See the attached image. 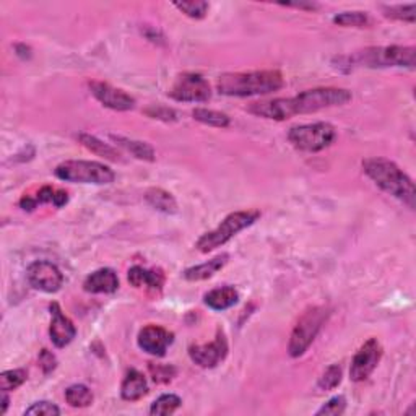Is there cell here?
Segmentation results:
<instances>
[{
  "label": "cell",
  "mask_w": 416,
  "mask_h": 416,
  "mask_svg": "<svg viewBox=\"0 0 416 416\" xmlns=\"http://www.w3.org/2000/svg\"><path fill=\"white\" fill-rule=\"evenodd\" d=\"M351 101V93L345 88H314L293 98H276L270 101H261L249 106V113L258 117L272 119V121H286L298 114L317 113V111L343 106Z\"/></svg>",
  "instance_id": "6da1fadb"
},
{
  "label": "cell",
  "mask_w": 416,
  "mask_h": 416,
  "mask_svg": "<svg viewBox=\"0 0 416 416\" xmlns=\"http://www.w3.org/2000/svg\"><path fill=\"white\" fill-rule=\"evenodd\" d=\"M363 171L381 191L399 198L406 207L415 210V184L394 161L379 158V156L366 158L363 161Z\"/></svg>",
  "instance_id": "7a4b0ae2"
},
{
  "label": "cell",
  "mask_w": 416,
  "mask_h": 416,
  "mask_svg": "<svg viewBox=\"0 0 416 416\" xmlns=\"http://www.w3.org/2000/svg\"><path fill=\"white\" fill-rule=\"evenodd\" d=\"M285 80L278 70H256V72H238L225 73L218 78L216 88L221 95L238 96V98H247V96L269 95L283 88Z\"/></svg>",
  "instance_id": "3957f363"
},
{
  "label": "cell",
  "mask_w": 416,
  "mask_h": 416,
  "mask_svg": "<svg viewBox=\"0 0 416 416\" xmlns=\"http://www.w3.org/2000/svg\"><path fill=\"white\" fill-rule=\"evenodd\" d=\"M416 49L413 46H384V48H368L351 55L350 64L369 68L384 67H408L415 68Z\"/></svg>",
  "instance_id": "277c9868"
},
{
  "label": "cell",
  "mask_w": 416,
  "mask_h": 416,
  "mask_svg": "<svg viewBox=\"0 0 416 416\" xmlns=\"http://www.w3.org/2000/svg\"><path fill=\"white\" fill-rule=\"evenodd\" d=\"M258 218H261V211L258 210L234 211V214H229L218 225V228L210 231V233L203 234L197 241L196 247L203 254L215 251L216 247L223 246V244L228 243L231 238H234L236 234L241 233L243 229L252 226Z\"/></svg>",
  "instance_id": "5b68a950"
},
{
  "label": "cell",
  "mask_w": 416,
  "mask_h": 416,
  "mask_svg": "<svg viewBox=\"0 0 416 416\" xmlns=\"http://www.w3.org/2000/svg\"><path fill=\"white\" fill-rule=\"evenodd\" d=\"M330 312L329 309L323 306H312L299 317L298 323L294 325L293 332L290 337L288 353L291 358H299L306 353L312 341L316 340L322 325L327 322Z\"/></svg>",
  "instance_id": "8992f818"
},
{
  "label": "cell",
  "mask_w": 416,
  "mask_h": 416,
  "mask_svg": "<svg viewBox=\"0 0 416 416\" xmlns=\"http://www.w3.org/2000/svg\"><path fill=\"white\" fill-rule=\"evenodd\" d=\"M54 173L61 181L96 184V186H106V184L114 182L115 179L114 171L98 161H64L55 168Z\"/></svg>",
  "instance_id": "52a82bcc"
},
{
  "label": "cell",
  "mask_w": 416,
  "mask_h": 416,
  "mask_svg": "<svg viewBox=\"0 0 416 416\" xmlns=\"http://www.w3.org/2000/svg\"><path fill=\"white\" fill-rule=\"evenodd\" d=\"M337 138L334 126L327 122L304 124V126L291 127L288 132V140L291 145L308 153H317V151L329 148Z\"/></svg>",
  "instance_id": "ba28073f"
},
{
  "label": "cell",
  "mask_w": 416,
  "mask_h": 416,
  "mask_svg": "<svg viewBox=\"0 0 416 416\" xmlns=\"http://www.w3.org/2000/svg\"><path fill=\"white\" fill-rule=\"evenodd\" d=\"M169 96L182 103H205L210 100L211 90L202 75L187 72L176 78L173 88L169 90Z\"/></svg>",
  "instance_id": "9c48e42d"
},
{
  "label": "cell",
  "mask_w": 416,
  "mask_h": 416,
  "mask_svg": "<svg viewBox=\"0 0 416 416\" xmlns=\"http://www.w3.org/2000/svg\"><path fill=\"white\" fill-rule=\"evenodd\" d=\"M189 356L197 366L203 369L216 368L221 361H225L228 356V340H226L225 332L218 329L216 337L211 343L208 345H192L189 348Z\"/></svg>",
  "instance_id": "30bf717a"
},
{
  "label": "cell",
  "mask_w": 416,
  "mask_h": 416,
  "mask_svg": "<svg viewBox=\"0 0 416 416\" xmlns=\"http://www.w3.org/2000/svg\"><path fill=\"white\" fill-rule=\"evenodd\" d=\"M382 358V346L377 339H369L351 361L350 377L354 382H363L371 376Z\"/></svg>",
  "instance_id": "8fae6325"
},
{
  "label": "cell",
  "mask_w": 416,
  "mask_h": 416,
  "mask_svg": "<svg viewBox=\"0 0 416 416\" xmlns=\"http://www.w3.org/2000/svg\"><path fill=\"white\" fill-rule=\"evenodd\" d=\"M30 285L43 293H57L64 285V275L57 265L48 261L33 262L26 270Z\"/></svg>",
  "instance_id": "7c38bea8"
},
{
  "label": "cell",
  "mask_w": 416,
  "mask_h": 416,
  "mask_svg": "<svg viewBox=\"0 0 416 416\" xmlns=\"http://www.w3.org/2000/svg\"><path fill=\"white\" fill-rule=\"evenodd\" d=\"M138 346L145 351V353L151 354V356H161L166 354V351L174 341V335L173 332H169L168 329L161 325H146L138 332Z\"/></svg>",
  "instance_id": "4fadbf2b"
},
{
  "label": "cell",
  "mask_w": 416,
  "mask_h": 416,
  "mask_svg": "<svg viewBox=\"0 0 416 416\" xmlns=\"http://www.w3.org/2000/svg\"><path fill=\"white\" fill-rule=\"evenodd\" d=\"M91 95L106 108L114 111H131L135 108V100L124 90L111 86L104 82H90Z\"/></svg>",
  "instance_id": "5bb4252c"
},
{
  "label": "cell",
  "mask_w": 416,
  "mask_h": 416,
  "mask_svg": "<svg viewBox=\"0 0 416 416\" xmlns=\"http://www.w3.org/2000/svg\"><path fill=\"white\" fill-rule=\"evenodd\" d=\"M49 311L50 317H53L49 327L50 340H53V343L57 346V348H64V346L72 343L73 339H75L77 329L70 319L62 312V309L57 303H50Z\"/></svg>",
  "instance_id": "9a60e30c"
},
{
  "label": "cell",
  "mask_w": 416,
  "mask_h": 416,
  "mask_svg": "<svg viewBox=\"0 0 416 416\" xmlns=\"http://www.w3.org/2000/svg\"><path fill=\"white\" fill-rule=\"evenodd\" d=\"M119 288L117 274L113 269H100L86 276L83 290L91 294H111Z\"/></svg>",
  "instance_id": "2e32d148"
},
{
  "label": "cell",
  "mask_w": 416,
  "mask_h": 416,
  "mask_svg": "<svg viewBox=\"0 0 416 416\" xmlns=\"http://www.w3.org/2000/svg\"><path fill=\"white\" fill-rule=\"evenodd\" d=\"M129 283L133 288H148L153 291H160L164 285V275L161 270H146L143 267H132L129 270Z\"/></svg>",
  "instance_id": "e0dca14e"
},
{
  "label": "cell",
  "mask_w": 416,
  "mask_h": 416,
  "mask_svg": "<svg viewBox=\"0 0 416 416\" xmlns=\"http://www.w3.org/2000/svg\"><path fill=\"white\" fill-rule=\"evenodd\" d=\"M148 394V384L145 376L137 369H131L124 377L121 386V397L126 401H137Z\"/></svg>",
  "instance_id": "ac0fdd59"
},
{
  "label": "cell",
  "mask_w": 416,
  "mask_h": 416,
  "mask_svg": "<svg viewBox=\"0 0 416 416\" xmlns=\"http://www.w3.org/2000/svg\"><path fill=\"white\" fill-rule=\"evenodd\" d=\"M239 299V293L234 286H221V288H215L208 291L203 298V301L210 309L214 311H226V309L233 308Z\"/></svg>",
  "instance_id": "d6986e66"
},
{
  "label": "cell",
  "mask_w": 416,
  "mask_h": 416,
  "mask_svg": "<svg viewBox=\"0 0 416 416\" xmlns=\"http://www.w3.org/2000/svg\"><path fill=\"white\" fill-rule=\"evenodd\" d=\"M229 256L228 254H221V256L211 258V261H208L205 263H200V265L191 267V269L184 270L182 276L187 281H202V280H208L211 278L216 272H220L223 267L228 263Z\"/></svg>",
  "instance_id": "ffe728a7"
},
{
  "label": "cell",
  "mask_w": 416,
  "mask_h": 416,
  "mask_svg": "<svg viewBox=\"0 0 416 416\" xmlns=\"http://www.w3.org/2000/svg\"><path fill=\"white\" fill-rule=\"evenodd\" d=\"M145 200L151 208L163 211V214L173 215L178 211V203H176L174 197L169 192L163 191V189H150V191H146Z\"/></svg>",
  "instance_id": "44dd1931"
},
{
  "label": "cell",
  "mask_w": 416,
  "mask_h": 416,
  "mask_svg": "<svg viewBox=\"0 0 416 416\" xmlns=\"http://www.w3.org/2000/svg\"><path fill=\"white\" fill-rule=\"evenodd\" d=\"M78 140H80L82 145L88 148L91 153L103 156V158L109 161H121V155H119L113 146L106 145V143L100 140V138L90 135V133H80V135H78Z\"/></svg>",
  "instance_id": "7402d4cb"
},
{
  "label": "cell",
  "mask_w": 416,
  "mask_h": 416,
  "mask_svg": "<svg viewBox=\"0 0 416 416\" xmlns=\"http://www.w3.org/2000/svg\"><path fill=\"white\" fill-rule=\"evenodd\" d=\"M111 138H113L115 143H119V145L126 148L129 153L135 156V158L143 161H155V150L148 145V143L131 140V138L119 135H111Z\"/></svg>",
  "instance_id": "603a6c76"
},
{
  "label": "cell",
  "mask_w": 416,
  "mask_h": 416,
  "mask_svg": "<svg viewBox=\"0 0 416 416\" xmlns=\"http://www.w3.org/2000/svg\"><path fill=\"white\" fill-rule=\"evenodd\" d=\"M192 115L196 121L205 124V126H210V127L225 129L231 124V119L228 117V115H226L225 113H220V111H214V109L197 108L192 111Z\"/></svg>",
  "instance_id": "cb8c5ba5"
},
{
  "label": "cell",
  "mask_w": 416,
  "mask_h": 416,
  "mask_svg": "<svg viewBox=\"0 0 416 416\" xmlns=\"http://www.w3.org/2000/svg\"><path fill=\"white\" fill-rule=\"evenodd\" d=\"M66 401L73 408H85L93 404V392L83 384H75L66 390Z\"/></svg>",
  "instance_id": "d4e9b609"
},
{
  "label": "cell",
  "mask_w": 416,
  "mask_h": 416,
  "mask_svg": "<svg viewBox=\"0 0 416 416\" xmlns=\"http://www.w3.org/2000/svg\"><path fill=\"white\" fill-rule=\"evenodd\" d=\"M182 405L181 397L174 395V394H164L156 399L153 404H151L150 408V415H158V416H164V415H171L174 413L179 406Z\"/></svg>",
  "instance_id": "484cf974"
},
{
  "label": "cell",
  "mask_w": 416,
  "mask_h": 416,
  "mask_svg": "<svg viewBox=\"0 0 416 416\" xmlns=\"http://www.w3.org/2000/svg\"><path fill=\"white\" fill-rule=\"evenodd\" d=\"M382 12L384 15L390 18V20L408 21V23H415L416 20L415 3H408V6H384Z\"/></svg>",
  "instance_id": "4316f807"
},
{
  "label": "cell",
  "mask_w": 416,
  "mask_h": 416,
  "mask_svg": "<svg viewBox=\"0 0 416 416\" xmlns=\"http://www.w3.org/2000/svg\"><path fill=\"white\" fill-rule=\"evenodd\" d=\"M334 23L345 28H364L371 23V20L366 12H343L334 17Z\"/></svg>",
  "instance_id": "83f0119b"
},
{
  "label": "cell",
  "mask_w": 416,
  "mask_h": 416,
  "mask_svg": "<svg viewBox=\"0 0 416 416\" xmlns=\"http://www.w3.org/2000/svg\"><path fill=\"white\" fill-rule=\"evenodd\" d=\"M341 382V368L340 364H332L323 371V374L319 377L317 382V389L322 392H329L334 390L340 386Z\"/></svg>",
  "instance_id": "f1b7e54d"
},
{
  "label": "cell",
  "mask_w": 416,
  "mask_h": 416,
  "mask_svg": "<svg viewBox=\"0 0 416 416\" xmlns=\"http://www.w3.org/2000/svg\"><path fill=\"white\" fill-rule=\"evenodd\" d=\"M174 7L178 10H181L184 15H187L189 18H193V20H202V18L207 17L208 13V2H203V0H192V2H176Z\"/></svg>",
  "instance_id": "f546056e"
},
{
  "label": "cell",
  "mask_w": 416,
  "mask_h": 416,
  "mask_svg": "<svg viewBox=\"0 0 416 416\" xmlns=\"http://www.w3.org/2000/svg\"><path fill=\"white\" fill-rule=\"evenodd\" d=\"M28 374L25 369H12V371H6L0 374V389L2 392L15 390L26 381Z\"/></svg>",
  "instance_id": "4dcf8cb0"
},
{
  "label": "cell",
  "mask_w": 416,
  "mask_h": 416,
  "mask_svg": "<svg viewBox=\"0 0 416 416\" xmlns=\"http://www.w3.org/2000/svg\"><path fill=\"white\" fill-rule=\"evenodd\" d=\"M59 416L61 415V408L53 401H36L25 411V416Z\"/></svg>",
  "instance_id": "1f68e13d"
},
{
  "label": "cell",
  "mask_w": 416,
  "mask_h": 416,
  "mask_svg": "<svg viewBox=\"0 0 416 416\" xmlns=\"http://www.w3.org/2000/svg\"><path fill=\"white\" fill-rule=\"evenodd\" d=\"M345 410H346L345 397L339 395V397H334V399H330L325 405H322L321 408L316 411V415L317 416H322V415L339 416V415H343Z\"/></svg>",
  "instance_id": "d6a6232c"
},
{
  "label": "cell",
  "mask_w": 416,
  "mask_h": 416,
  "mask_svg": "<svg viewBox=\"0 0 416 416\" xmlns=\"http://www.w3.org/2000/svg\"><path fill=\"white\" fill-rule=\"evenodd\" d=\"M148 369H150L153 381L158 382V384H166V382L173 381V377L176 376V368L168 366V364H153V363H150V366H148Z\"/></svg>",
  "instance_id": "836d02e7"
},
{
  "label": "cell",
  "mask_w": 416,
  "mask_h": 416,
  "mask_svg": "<svg viewBox=\"0 0 416 416\" xmlns=\"http://www.w3.org/2000/svg\"><path fill=\"white\" fill-rule=\"evenodd\" d=\"M39 366L46 376H48V374H50L57 368V359H55V356L50 353L49 350H43L39 353Z\"/></svg>",
  "instance_id": "e575fe53"
},
{
  "label": "cell",
  "mask_w": 416,
  "mask_h": 416,
  "mask_svg": "<svg viewBox=\"0 0 416 416\" xmlns=\"http://www.w3.org/2000/svg\"><path fill=\"white\" fill-rule=\"evenodd\" d=\"M146 113L155 119H164V121H173L174 119V111L166 108H151Z\"/></svg>",
  "instance_id": "d590c367"
},
{
  "label": "cell",
  "mask_w": 416,
  "mask_h": 416,
  "mask_svg": "<svg viewBox=\"0 0 416 416\" xmlns=\"http://www.w3.org/2000/svg\"><path fill=\"white\" fill-rule=\"evenodd\" d=\"M54 197H55L54 189L49 187V186H44L35 198H36V202H38V203H54Z\"/></svg>",
  "instance_id": "8d00e7d4"
},
{
  "label": "cell",
  "mask_w": 416,
  "mask_h": 416,
  "mask_svg": "<svg viewBox=\"0 0 416 416\" xmlns=\"http://www.w3.org/2000/svg\"><path fill=\"white\" fill-rule=\"evenodd\" d=\"M280 6L301 8V10H317L319 8V3L316 2H286V3H280Z\"/></svg>",
  "instance_id": "74e56055"
},
{
  "label": "cell",
  "mask_w": 416,
  "mask_h": 416,
  "mask_svg": "<svg viewBox=\"0 0 416 416\" xmlns=\"http://www.w3.org/2000/svg\"><path fill=\"white\" fill-rule=\"evenodd\" d=\"M20 207L25 211H33L36 207H38V202H36V198L30 197V196H23V198L20 200Z\"/></svg>",
  "instance_id": "f35d334b"
},
{
  "label": "cell",
  "mask_w": 416,
  "mask_h": 416,
  "mask_svg": "<svg viewBox=\"0 0 416 416\" xmlns=\"http://www.w3.org/2000/svg\"><path fill=\"white\" fill-rule=\"evenodd\" d=\"M68 202V196L66 191H55V197H54V205L57 208H61L66 205Z\"/></svg>",
  "instance_id": "ab89813d"
},
{
  "label": "cell",
  "mask_w": 416,
  "mask_h": 416,
  "mask_svg": "<svg viewBox=\"0 0 416 416\" xmlns=\"http://www.w3.org/2000/svg\"><path fill=\"white\" fill-rule=\"evenodd\" d=\"M8 397H7V392H3V395H2V411H0V413L2 415H6V411H7V408H8Z\"/></svg>",
  "instance_id": "60d3db41"
}]
</instances>
